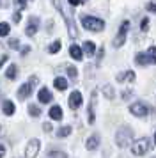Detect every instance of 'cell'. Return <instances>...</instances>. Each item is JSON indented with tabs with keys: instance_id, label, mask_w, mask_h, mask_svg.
<instances>
[{
	"instance_id": "cell-30",
	"label": "cell",
	"mask_w": 156,
	"mask_h": 158,
	"mask_svg": "<svg viewBox=\"0 0 156 158\" xmlns=\"http://www.w3.org/2000/svg\"><path fill=\"white\" fill-rule=\"evenodd\" d=\"M20 20H21V13H20V11H16V13L13 15V22L14 23H20Z\"/></svg>"
},
{
	"instance_id": "cell-38",
	"label": "cell",
	"mask_w": 156,
	"mask_h": 158,
	"mask_svg": "<svg viewBox=\"0 0 156 158\" xmlns=\"http://www.w3.org/2000/svg\"><path fill=\"white\" fill-rule=\"evenodd\" d=\"M28 52H30V46H23L21 48V55H27Z\"/></svg>"
},
{
	"instance_id": "cell-4",
	"label": "cell",
	"mask_w": 156,
	"mask_h": 158,
	"mask_svg": "<svg viewBox=\"0 0 156 158\" xmlns=\"http://www.w3.org/2000/svg\"><path fill=\"white\" fill-rule=\"evenodd\" d=\"M149 139H138L137 142H133V146H131V151H133V155L135 156H142V155H146L149 151Z\"/></svg>"
},
{
	"instance_id": "cell-13",
	"label": "cell",
	"mask_w": 156,
	"mask_h": 158,
	"mask_svg": "<svg viewBox=\"0 0 156 158\" xmlns=\"http://www.w3.org/2000/svg\"><path fill=\"white\" fill-rule=\"evenodd\" d=\"M37 98H39V101H41V103H50V101L53 100V98H51V93H50L46 87L39 89V93H37Z\"/></svg>"
},
{
	"instance_id": "cell-21",
	"label": "cell",
	"mask_w": 156,
	"mask_h": 158,
	"mask_svg": "<svg viewBox=\"0 0 156 158\" xmlns=\"http://www.w3.org/2000/svg\"><path fill=\"white\" fill-rule=\"evenodd\" d=\"M135 62L138 66H146L149 62V59H147V55L146 53H137V57H135Z\"/></svg>"
},
{
	"instance_id": "cell-34",
	"label": "cell",
	"mask_w": 156,
	"mask_h": 158,
	"mask_svg": "<svg viewBox=\"0 0 156 158\" xmlns=\"http://www.w3.org/2000/svg\"><path fill=\"white\" fill-rule=\"evenodd\" d=\"M147 11H151V13H156V4L149 2V4H147Z\"/></svg>"
},
{
	"instance_id": "cell-16",
	"label": "cell",
	"mask_w": 156,
	"mask_h": 158,
	"mask_svg": "<svg viewBox=\"0 0 156 158\" xmlns=\"http://www.w3.org/2000/svg\"><path fill=\"white\" fill-rule=\"evenodd\" d=\"M2 110H4V114L6 115H13L16 108H14V103L11 100H6L4 103H2Z\"/></svg>"
},
{
	"instance_id": "cell-41",
	"label": "cell",
	"mask_w": 156,
	"mask_h": 158,
	"mask_svg": "<svg viewBox=\"0 0 156 158\" xmlns=\"http://www.w3.org/2000/svg\"><path fill=\"white\" fill-rule=\"evenodd\" d=\"M7 6H9L7 0H0V7H7Z\"/></svg>"
},
{
	"instance_id": "cell-33",
	"label": "cell",
	"mask_w": 156,
	"mask_h": 158,
	"mask_svg": "<svg viewBox=\"0 0 156 158\" xmlns=\"http://www.w3.org/2000/svg\"><path fill=\"white\" fill-rule=\"evenodd\" d=\"M16 4H18V7L23 9V7H27V0H14Z\"/></svg>"
},
{
	"instance_id": "cell-14",
	"label": "cell",
	"mask_w": 156,
	"mask_h": 158,
	"mask_svg": "<svg viewBox=\"0 0 156 158\" xmlns=\"http://www.w3.org/2000/svg\"><path fill=\"white\" fill-rule=\"evenodd\" d=\"M69 55L75 60H82V57H84V52H82V48L80 46H76V44H71L69 46Z\"/></svg>"
},
{
	"instance_id": "cell-12",
	"label": "cell",
	"mask_w": 156,
	"mask_h": 158,
	"mask_svg": "<svg viewBox=\"0 0 156 158\" xmlns=\"http://www.w3.org/2000/svg\"><path fill=\"white\" fill-rule=\"evenodd\" d=\"M96 96H98V93L94 91L92 93V98H91V105H89V110H87V114H89V123H94L96 121V115H94V107H96Z\"/></svg>"
},
{
	"instance_id": "cell-23",
	"label": "cell",
	"mask_w": 156,
	"mask_h": 158,
	"mask_svg": "<svg viewBox=\"0 0 156 158\" xmlns=\"http://www.w3.org/2000/svg\"><path fill=\"white\" fill-rule=\"evenodd\" d=\"M69 133H71V126H62L60 130H57V137H60V139L62 137H68Z\"/></svg>"
},
{
	"instance_id": "cell-40",
	"label": "cell",
	"mask_w": 156,
	"mask_h": 158,
	"mask_svg": "<svg viewBox=\"0 0 156 158\" xmlns=\"http://www.w3.org/2000/svg\"><path fill=\"white\" fill-rule=\"evenodd\" d=\"M43 128H44V131H51V124H50V123H46Z\"/></svg>"
},
{
	"instance_id": "cell-37",
	"label": "cell",
	"mask_w": 156,
	"mask_h": 158,
	"mask_svg": "<svg viewBox=\"0 0 156 158\" xmlns=\"http://www.w3.org/2000/svg\"><path fill=\"white\" fill-rule=\"evenodd\" d=\"M103 55H105V50L101 48V50H99V53H98V64L101 62V59H103Z\"/></svg>"
},
{
	"instance_id": "cell-27",
	"label": "cell",
	"mask_w": 156,
	"mask_h": 158,
	"mask_svg": "<svg viewBox=\"0 0 156 158\" xmlns=\"http://www.w3.org/2000/svg\"><path fill=\"white\" fill-rule=\"evenodd\" d=\"M46 158H66V153H62V151H50Z\"/></svg>"
},
{
	"instance_id": "cell-15",
	"label": "cell",
	"mask_w": 156,
	"mask_h": 158,
	"mask_svg": "<svg viewBox=\"0 0 156 158\" xmlns=\"http://www.w3.org/2000/svg\"><path fill=\"white\" fill-rule=\"evenodd\" d=\"M50 117L53 121H60L62 119V108L59 107V105H53V107L50 108Z\"/></svg>"
},
{
	"instance_id": "cell-9",
	"label": "cell",
	"mask_w": 156,
	"mask_h": 158,
	"mask_svg": "<svg viewBox=\"0 0 156 158\" xmlns=\"http://www.w3.org/2000/svg\"><path fill=\"white\" fill-rule=\"evenodd\" d=\"M39 29V18H35V16H30L28 18V23H27V29H25V34L27 36H34L35 32Z\"/></svg>"
},
{
	"instance_id": "cell-11",
	"label": "cell",
	"mask_w": 156,
	"mask_h": 158,
	"mask_svg": "<svg viewBox=\"0 0 156 158\" xmlns=\"http://www.w3.org/2000/svg\"><path fill=\"white\" fill-rule=\"evenodd\" d=\"M98 146H99V135H98V133H94V135H91L89 139H87V142H85V148H87L89 151L98 149Z\"/></svg>"
},
{
	"instance_id": "cell-17",
	"label": "cell",
	"mask_w": 156,
	"mask_h": 158,
	"mask_svg": "<svg viewBox=\"0 0 156 158\" xmlns=\"http://www.w3.org/2000/svg\"><path fill=\"white\" fill-rule=\"evenodd\" d=\"M85 52V55H89V57H92L94 55V52H96V44L92 43V41H85L84 43V50Z\"/></svg>"
},
{
	"instance_id": "cell-36",
	"label": "cell",
	"mask_w": 156,
	"mask_h": 158,
	"mask_svg": "<svg viewBox=\"0 0 156 158\" xmlns=\"http://www.w3.org/2000/svg\"><path fill=\"white\" fill-rule=\"evenodd\" d=\"M7 59H9L7 55H2V57H0V68H2V66H4V64L7 62Z\"/></svg>"
},
{
	"instance_id": "cell-19",
	"label": "cell",
	"mask_w": 156,
	"mask_h": 158,
	"mask_svg": "<svg viewBox=\"0 0 156 158\" xmlns=\"http://www.w3.org/2000/svg\"><path fill=\"white\" fill-rule=\"evenodd\" d=\"M124 80L133 82V80H135V73L133 71H126V73H121V75H117V82H124Z\"/></svg>"
},
{
	"instance_id": "cell-26",
	"label": "cell",
	"mask_w": 156,
	"mask_h": 158,
	"mask_svg": "<svg viewBox=\"0 0 156 158\" xmlns=\"http://www.w3.org/2000/svg\"><path fill=\"white\" fill-rule=\"evenodd\" d=\"M60 46H62V44H60V41H53V43L50 44L48 52H50V53H57V52L60 50Z\"/></svg>"
},
{
	"instance_id": "cell-2",
	"label": "cell",
	"mask_w": 156,
	"mask_h": 158,
	"mask_svg": "<svg viewBox=\"0 0 156 158\" xmlns=\"http://www.w3.org/2000/svg\"><path fill=\"white\" fill-rule=\"evenodd\" d=\"M133 140V130L128 128V126H122V128L117 130V133H115V142L119 148H126L129 146V142Z\"/></svg>"
},
{
	"instance_id": "cell-31",
	"label": "cell",
	"mask_w": 156,
	"mask_h": 158,
	"mask_svg": "<svg viewBox=\"0 0 156 158\" xmlns=\"http://www.w3.org/2000/svg\"><path fill=\"white\" fill-rule=\"evenodd\" d=\"M68 75L75 80V78H76V69H75V68H68Z\"/></svg>"
},
{
	"instance_id": "cell-22",
	"label": "cell",
	"mask_w": 156,
	"mask_h": 158,
	"mask_svg": "<svg viewBox=\"0 0 156 158\" xmlns=\"http://www.w3.org/2000/svg\"><path fill=\"white\" fill-rule=\"evenodd\" d=\"M147 59H149V62H153V64H156V46H151L147 50Z\"/></svg>"
},
{
	"instance_id": "cell-28",
	"label": "cell",
	"mask_w": 156,
	"mask_h": 158,
	"mask_svg": "<svg viewBox=\"0 0 156 158\" xmlns=\"http://www.w3.org/2000/svg\"><path fill=\"white\" fill-rule=\"evenodd\" d=\"M103 93H105V96L108 98V100H113V89L110 85H105L103 87Z\"/></svg>"
},
{
	"instance_id": "cell-35",
	"label": "cell",
	"mask_w": 156,
	"mask_h": 158,
	"mask_svg": "<svg viewBox=\"0 0 156 158\" xmlns=\"http://www.w3.org/2000/svg\"><path fill=\"white\" fill-rule=\"evenodd\" d=\"M68 2H69V6H73V7H75V6H80V4H82V0H68Z\"/></svg>"
},
{
	"instance_id": "cell-5",
	"label": "cell",
	"mask_w": 156,
	"mask_h": 158,
	"mask_svg": "<svg viewBox=\"0 0 156 158\" xmlns=\"http://www.w3.org/2000/svg\"><path fill=\"white\" fill-rule=\"evenodd\" d=\"M35 84H37V78H35V77H32L28 82H25V84L18 89V98H20V100H27L28 96L32 94V89H34Z\"/></svg>"
},
{
	"instance_id": "cell-24",
	"label": "cell",
	"mask_w": 156,
	"mask_h": 158,
	"mask_svg": "<svg viewBox=\"0 0 156 158\" xmlns=\"http://www.w3.org/2000/svg\"><path fill=\"white\" fill-rule=\"evenodd\" d=\"M28 114L32 115V117H39L41 110H39V107H37V105H28Z\"/></svg>"
},
{
	"instance_id": "cell-44",
	"label": "cell",
	"mask_w": 156,
	"mask_h": 158,
	"mask_svg": "<svg viewBox=\"0 0 156 158\" xmlns=\"http://www.w3.org/2000/svg\"><path fill=\"white\" fill-rule=\"evenodd\" d=\"M28 2H30V0H28Z\"/></svg>"
},
{
	"instance_id": "cell-43",
	"label": "cell",
	"mask_w": 156,
	"mask_h": 158,
	"mask_svg": "<svg viewBox=\"0 0 156 158\" xmlns=\"http://www.w3.org/2000/svg\"><path fill=\"white\" fill-rule=\"evenodd\" d=\"M0 131H2V126H0Z\"/></svg>"
},
{
	"instance_id": "cell-32",
	"label": "cell",
	"mask_w": 156,
	"mask_h": 158,
	"mask_svg": "<svg viewBox=\"0 0 156 158\" xmlns=\"http://www.w3.org/2000/svg\"><path fill=\"white\" fill-rule=\"evenodd\" d=\"M140 27H142V30H147V27H149V20H147V18H144V20H142Z\"/></svg>"
},
{
	"instance_id": "cell-18",
	"label": "cell",
	"mask_w": 156,
	"mask_h": 158,
	"mask_svg": "<svg viewBox=\"0 0 156 158\" xmlns=\"http://www.w3.org/2000/svg\"><path fill=\"white\" fill-rule=\"evenodd\" d=\"M53 85H55V89H59V91H66V89H68V82H66V78L57 77L55 82H53Z\"/></svg>"
},
{
	"instance_id": "cell-7",
	"label": "cell",
	"mask_w": 156,
	"mask_h": 158,
	"mask_svg": "<svg viewBox=\"0 0 156 158\" xmlns=\"http://www.w3.org/2000/svg\"><path fill=\"white\" fill-rule=\"evenodd\" d=\"M128 29H129V22H124L122 25H121L119 34H117V37L113 39V46H115V48H119V46H122V44H124L126 36H128Z\"/></svg>"
},
{
	"instance_id": "cell-25",
	"label": "cell",
	"mask_w": 156,
	"mask_h": 158,
	"mask_svg": "<svg viewBox=\"0 0 156 158\" xmlns=\"http://www.w3.org/2000/svg\"><path fill=\"white\" fill-rule=\"evenodd\" d=\"M11 32V27H9V23H0V37L7 36Z\"/></svg>"
},
{
	"instance_id": "cell-29",
	"label": "cell",
	"mask_w": 156,
	"mask_h": 158,
	"mask_svg": "<svg viewBox=\"0 0 156 158\" xmlns=\"http://www.w3.org/2000/svg\"><path fill=\"white\" fill-rule=\"evenodd\" d=\"M7 46H9L11 50H18V48H20V41H18V39H11Z\"/></svg>"
},
{
	"instance_id": "cell-8",
	"label": "cell",
	"mask_w": 156,
	"mask_h": 158,
	"mask_svg": "<svg viewBox=\"0 0 156 158\" xmlns=\"http://www.w3.org/2000/svg\"><path fill=\"white\" fill-rule=\"evenodd\" d=\"M39 148H41V144H39L37 139L28 140L27 148H25V156H27V158H35V156H37V153H39Z\"/></svg>"
},
{
	"instance_id": "cell-10",
	"label": "cell",
	"mask_w": 156,
	"mask_h": 158,
	"mask_svg": "<svg viewBox=\"0 0 156 158\" xmlns=\"http://www.w3.org/2000/svg\"><path fill=\"white\" fill-rule=\"evenodd\" d=\"M69 107L73 110H76V108L82 107V94L78 93V91H73L69 96Z\"/></svg>"
},
{
	"instance_id": "cell-3",
	"label": "cell",
	"mask_w": 156,
	"mask_h": 158,
	"mask_svg": "<svg viewBox=\"0 0 156 158\" xmlns=\"http://www.w3.org/2000/svg\"><path fill=\"white\" fill-rule=\"evenodd\" d=\"M82 25L92 32H99V30L105 29V22L96 18V16H82Z\"/></svg>"
},
{
	"instance_id": "cell-1",
	"label": "cell",
	"mask_w": 156,
	"mask_h": 158,
	"mask_svg": "<svg viewBox=\"0 0 156 158\" xmlns=\"http://www.w3.org/2000/svg\"><path fill=\"white\" fill-rule=\"evenodd\" d=\"M53 6L60 11L64 22H66V25H68L69 37H73V39H75V37L78 36V32H76V23H75V20H73V13H69V11H68V7L62 4V0H53Z\"/></svg>"
},
{
	"instance_id": "cell-42",
	"label": "cell",
	"mask_w": 156,
	"mask_h": 158,
	"mask_svg": "<svg viewBox=\"0 0 156 158\" xmlns=\"http://www.w3.org/2000/svg\"><path fill=\"white\" fill-rule=\"evenodd\" d=\"M154 144H156V133H154Z\"/></svg>"
},
{
	"instance_id": "cell-39",
	"label": "cell",
	"mask_w": 156,
	"mask_h": 158,
	"mask_svg": "<svg viewBox=\"0 0 156 158\" xmlns=\"http://www.w3.org/2000/svg\"><path fill=\"white\" fill-rule=\"evenodd\" d=\"M4 156H6V148L0 144V158H4Z\"/></svg>"
},
{
	"instance_id": "cell-20",
	"label": "cell",
	"mask_w": 156,
	"mask_h": 158,
	"mask_svg": "<svg viewBox=\"0 0 156 158\" xmlns=\"http://www.w3.org/2000/svg\"><path fill=\"white\" fill-rule=\"evenodd\" d=\"M6 77H7L9 80H14L16 77H18V68H16L14 64H11L9 68H7V71H6Z\"/></svg>"
},
{
	"instance_id": "cell-6",
	"label": "cell",
	"mask_w": 156,
	"mask_h": 158,
	"mask_svg": "<svg viewBox=\"0 0 156 158\" xmlns=\"http://www.w3.org/2000/svg\"><path fill=\"white\" fill-rule=\"evenodd\" d=\"M129 112L133 115H137V117H146L149 114V107L146 103H142V101H135L133 105L129 107Z\"/></svg>"
}]
</instances>
